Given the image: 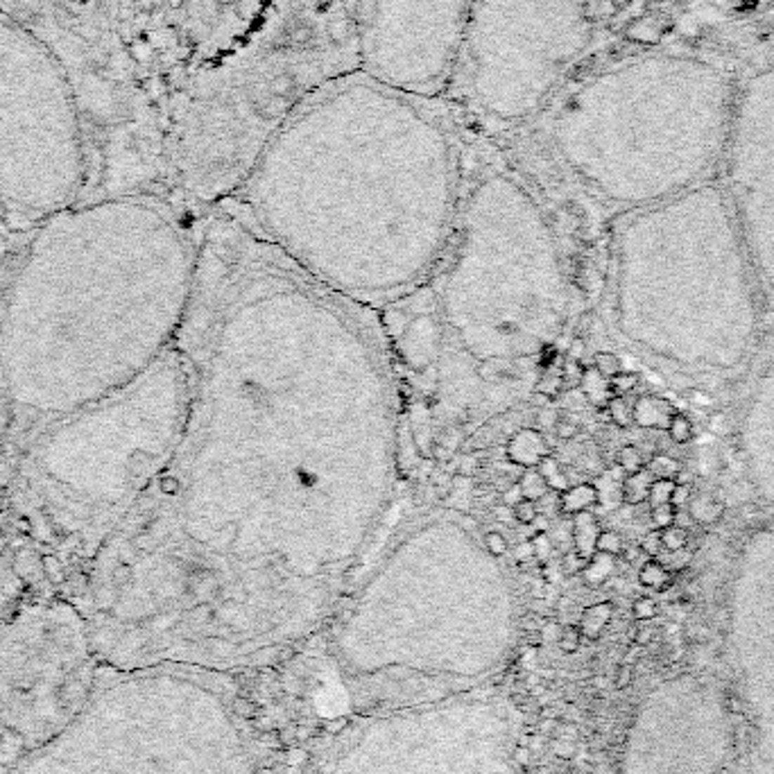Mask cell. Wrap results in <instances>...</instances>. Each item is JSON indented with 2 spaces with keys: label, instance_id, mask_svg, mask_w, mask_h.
<instances>
[{
  "label": "cell",
  "instance_id": "obj_1",
  "mask_svg": "<svg viewBox=\"0 0 774 774\" xmlns=\"http://www.w3.org/2000/svg\"><path fill=\"white\" fill-rule=\"evenodd\" d=\"M369 306L326 288L236 209L213 211L177 349L186 416L166 471L107 544L206 609L329 603L390 512L399 401Z\"/></svg>",
  "mask_w": 774,
  "mask_h": 774
},
{
  "label": "cell",
  "instance_id": "obj_2",
  "mask_svg": "<svg viewBox=\"0 0 774 774\" xmlns=\"http://www.w3.org/2000/svg\"><path fill=\"white\" fill-rule=\"evenodd\" d=\"M229 202L299 270L369 306L444 254L455 155L421 96L342 77L294 114Z\"/></svg>",
  "mask_w": 774,
  "mask_h": 774
},
{
  "label": "cell",
  "instance_id": "obj_3",
  "mask_svg": "<svg viewBox=\"0 0 774 774\" xmlns=\"http://www.w3.org/2000/svg\"><path fill=\"white\" fill-rule=\"evenodd\" d=\"M195 270L197 238L157 199L48 216L5 308L12 399L61 419L136 381L175 346Z\"/></svg>",
  "mask_w": 774,
  "mask_h": 774
},
{
  "label": "cell",
  "instance_id": "obj_4",
  "mask_svg": "<svg viewBox=\"0 0 774 774\" xmlns=\"http://www.w3.org/2000/svg\"><path fill=\"white\" fill-rule=\"evenodd\" d=\"M457 222L437 297L444 331L437 385L444 390L471 369L437 416L460 433L532 396L539 353L562 333L570 294L553 231L512 177L489 172L475 181Z\"/></svg>",
  "mask_w": 774,
  "mask_h": 774
},
{
  "label": "cell",
  "instance_id": "obj_5",
  "mask_svg": "<svg viewBox=\"0 0 774 774\" xmlns=\"http://www.w3.org/2000/svg\"><path fill=\"white\" fill-rule=\"evenodd\" d=\"M620 335L686 369H736L759 331L756 281L725 186L627 211L611 242Z\"/></svg>",
  "mask_w": 774,
  "mask_h": 774
},
{
  "label": "cell",
  "instance_id": "obj_6",
  "mask_svg": "<svg viewBox=\"0 0 774 774\" xmlns=\"http://www.w3.org/2000/svg\"><path fill=\"white\" fill-rule=\"evenodd\" d=\"M736 91L707 59L643 55L573 91L553 138L566 168L627 213L709 181L725 157Z\"/></svg>",
  "mask_w": 774,
  "mask_h": 774
},
{
  "label": "cell",
  "instance_id": "obj_7",
  "mask_svg": "<svg viewBox=\"0 0 774 774\" xmlns=\"http://www.w3.org/2000/svg\"><path fill=\"white\" fill-rule=\"evenodd\" d=\"M317 0H281L247 41L195 77L175 129V166L206 204L231 199L294 114L360 66Z\"/></svg>",
  "mask_w": 774,
  "mask_h": 774
},
{
  "label": "cell",
  "instance_id": "obj_8",
  "mask_svg": "<svg viewBox=\"0 0 774 774\" xmlns=\"http://www.w3.org/2000/svg\"><path fill=\"white\" fill-rule=\"evenodd\" d=\"M186 399L188 374L175 344L136 381L55 419L27 475L37 514L55 539L114 537L175 455Z\"/></svg>",
  "mask_w": 774,
  "mask_h": 774
},
{
  "label": "cell",
  "instance_id": "obj_9",
  "mask_svg": "<svg viewBox=\"0 0 774 774\" xmlns=\"http://www.w3.org/2000/svg\"><path fill=\"white\" fill-rule=\"evenodd\" d=\"M84 172L64 66L25 25L0 14V199L48 218L73 206Z\"/></svg>",
  "mask_w": 774,
  "mask_h": 774
},
{
  "label": "cell",
  "instance_id": "obj_10",
  "mask_svg": "<svg viewBox=\"0 0 774 774\" xmlns=\"http://www.w3.org/2000/svg\"><path fill=\"white\" fill-rule=\"evenodd\" d=\"M589 41L579 0H475L453 70L483 111L534 114Z\"/></svg>",
  "mask_w": 774,
  "mask_h": 774
},
{
  "label": "cell",
  "instance_id": "obj_11",
  "mask_svg": "<svg viewBox=\"0 0 774 774\" xmlns=\"http://www.w3.org/2000/svg\"><path fill=\"white\" fill-rule=\"evenodd\" d=\"M475 0H358L355 34L367 77L421 96L451 73Z\"/></svg>",
  "mask_w": 774,
  "mask_h": 774
},
{
  "label": "cell",
  "instance_id": "obj_12",
  "mask_svg": "<svg viewBox=\"0 0 774 774\" xmlns=\"http://www.w3.org/2000/svg\"><path fill=\"white\" fill-rule=\"evenodd\" d=\"M722 166L752 270L774 299V68L756 70L736 91Z\"/></svg>",
  "mask_w": 774,
  "mask_h": 774
},
{
  "label": "cell",
  "instance_id": "obj_13",
  "mask_svg": "<svg viewBox=\"0 0 774 774\" xmlns=\"http://www.w3.org/2000/svg\"><path fill=\"white\" fill-rule=\"evenodd\" d=\"M281 0H197V16L206 23V50L216 61L247 41Z\"/></svg>",
  "mask_w": 774,
  "mask_h": 774
},
{
  "label": "cell",
  "instance_id": "obj_14",
  "mask_svg": "<svg viewBox=\"0 0 774 774\" xmlns=\"http://www.w3.org/2000/svg\"><path fill=\"white\" fill-rule=\"evenodd\" d=\"M749 473L766 501L774 503V376L761 383L742 428Z\"/></svg>",
  "mask_w": 774,
  "mask_h": 774
},
{
  "label": "cell",
  "instance_id": "obj_15",
  "mask_svg": "<svg viewBox=\"0 0 774 774\" xmlns=\"http://www.w3.org/2000/svg\"><path fill=\"white\" fill-rule=\"evenodd\" d=\"M392 342L401 362L410 372L426 374L428 369L437 367L444 346V331L437 306L431 313L416 310L412 320L405 317L403 329L396 338H392Z\"/></svg>",
  "mask_w": 774,
  "mask_h": 774
},
{
  "label": "cell",
  "instance_id": "obj_16",
  "mask_svg": "<svg viewBox=\"0 0 774 774\" xmlns=\"http://www.w3.org/2000/svg\"><path fill=\"white\" fill-rule=\"evenodd\" d=\"M546 455H550V444L534 428H518L507 442V457L516 466L534 468Z\"/></svg>",
  "mask_w": 774,
  "mask_h": 774
},
{
  "label": "cell",
  "instance_id": "obj_17",
  "mask_svg": "<svg viewBox=\"0 0 774 774\" xmlns=\"http://www.w3.org/2000/svg\"><path fill=\"white\" fill-rule=\"evenodd\" d=\"M634 410V426L648 428V431H668V426L679 410L664 396L643 394L631 403Z\"/></svg>",
  "mask_w": 774,
  "mask_h": 774
},
{
  "label": "cell",
  "instance_id": "obj_18",
  "mask_svg": "<svg viewBox=\"0 0 774 774\" xmlns=\"http://www.w3.org/2000/svg\"><path fill=\"white\" fill-rule=\"evenodd\" d=\"M600 523L593 509L573 514V523H570V539H573V550L584 559H591L596 555V539L600 534Z\"/></svg>",
  "mask_w": 774,
  "mask_h": 774
},
{
  "label": "cell",
  "instance_id": "obj_19",
  "mask_svg": "<svg viewBox=\"0 0 774 774\" xmlns=\"http://www.w3.org/2000/svg\"><path fill=\"white\" fill-rule=\"evenodd\" d=\"M600 505V489L591 483L570 485L566 492L559 494V514H577L593 509Z\"/></svg>",
  "mask_w": 774,
  "mask_h": 774
},
{
  "label": "cell",
  "instance_id": "obj_20",
  "mask_svg": "<svg viewBox=\"0 0 774 774\" xmlns=\"http://www.w3.org/2000/svg\"><path fill=\"white\" fill-rule=\"evenodd\" d=\"M579 390H582L589 405L598 407V410H605L609 399L614 396L611 394V387H609V379H605V376L600 374L593 365L584 367L582 381H579Z\"/></svg>",
  "mask_w": 774,
  "mask_h": 774
},
{
  "label": "cell",
  "instance_id": "obj_21",
  "mask_svg": "<svg viewBox=\"0 0 774 774\" xmlns=\"http://www.w3.org/2000/svg\"><path fill=\"white\" fill-rule=\"evenodd\" d=\"M722 514H725V505H722V501H718L713 494H704V492L690 494L688 516L697 525H716L722 518Z\"/></svg>",
  "mask_w": 774,
  "mask_h": 774
},
{
  "label": "cell",
  "instance_id": "obj_22",
  "mask_svg": "<svg viewBox=\"0 0 774 774\" xmlns=\"http://www.w3.org/2000/svg\"><path fill=\"white\" fill-rule=\"evenodd\" d=\"M652 480H655V478H652L648 468H641L636 473H625L623 483H620V501L629 507L648 503Z\"/></svg>",
  "mask_w": 774,
  "mask_h": 774
},
{
  "label": "cell",
  "instance_id": "obj_23",
  "mask_svg": "<svg viewBox=\"0 0 774 774\" xmlns=\"http://www.w3.org/2000/svg\"><path fill=\"white\" fill-rule=\"evenodd\" d=\"M611 614H614V605L611 603H598V605L586 607L582 614V620H579V625H577L579 631H582V636L598 638L611 620Z\"/></svg>",
  "mask_w": 774,
  "mask_h": 774
},
{
  "label": "cell",
  "instance_id": "obj_24",
  "mask_svg": "<svg viewBox=\"0 0 774 774\" xmlns=\"http://www.w3.org/2000/svg\"><path fill=\"white\" fill-rule=\"evenodd\" d=\"M638 582L645 589H655V591H666L672 584V573L670 568L661 562L659 557H650L648 562H643L638 570Z\"/></svg>",
  "mask_w": 774,
  "mask_h": 774
},
{
  "label": "cell",
  "instance_id": "obj_25",
  "mask_svg": "<svg viewBox=\"0 0 774 774\" xmlns=\"http://www.w3.org/2000/svg\"><path fill=\"white\" fill-rule=\"evenodd\" d=\"M614 559L616 557H611V555L596 553L586 562V568L582 570V573H584V582L591 584V586L605 584L607 579L611 577V573H614Z\"/></svg>",
  "mask_w": 774,
  "mask_h": 774
},
{
  "label": "cell",
  "instance_id": "obj_26",
  "mask_svg": "<svg viewBox=\"0 0 774 774\" xmlns=\"http://www.w3.org/2000/svg\"><path fill=\"white\" fill-rule=\"evenodd\" d=\"M534 468H537L539 473H542V478L548 483V487L553 489V492H559V494H562V492H566V489L570 487V485H568V478H566L564 468H562V464H559V460H557V457H555L553 453L546 455L544 460L539 462Z\"/></svg>",
  "mask_w": 774,
  "mask_h": 774
},
{
  "label": "cell",
  "instance_id": "obj_27",
  "mask_svg": "<svg viewBox=\"0 0 774 774\" xmlns=\"http://www.w3.org/2000/svg\"><path fill=\"white\" fill-rule=\"evenodd\" d=\"M645 468L652 473V478L655 480H659V478H670V480H677V478L681 475V471H684V466H681L679 460H675V457H670L666 453H657L652 455Z\"/></svg>",
  "mask_w": 774,
  "mask_h": 774
},
{
  "label": "cell",
  "instance_id": "obj_28",
  "mask_svg": "<svg viewBox=\"0 0 774 774\" xmlns=\"http://www.w3.org/2000/svg\"><path fill=\"white\" fill-rule=\"evenodd\" d=\"M516 483L521 487L523 498H532V501H539V498H544L550 492L548 483L544 480L537 468H523V473Z\"/></svg>",
  "mask_w": 774,
  "mask_h": 774
},
{
  "label": "cell",
  "instance_id": "obj_29",
  "mask_svg": "<svg viewBox=\"0 0 774 774\" xmlns=\"http://www.w3.org/2000/svg\"><path fill=\"white\" fill-rule=\"evenodd\" d=\"M605 410L609 414L611 424H616L618 428L634 426V410H631V403L625 399V396H611Z\"/></svg>",
  "mask_w": 774,
  "mask_h": 774
},
{
  "label": "cell",
  "instance_id": "obj_30",
  "mask_svg": "<svg viewBox=\"0 0 774 774\" xmlns=\"http://www.w3.org/2000/svg\"><path fill=\"white\" fill-rule=\"evenodd\" d=\"M659 539H661V548L668 550V553H679L684 550L688 544V532L681 525L672 523L664 530H659Z\"/></svg>",
  "mask_w": 774,
  "mask_h": 774
},
{
  "label": "cell",
  "instance_id": "obj_31",
  "mask_svg": "<svg viewBox=\"0 0 774 774\" xmlns=\"http://www.w3.org/2000/svg\"><path fill=\"white\" fill-rule=\"evenodd\" d=\"M679 480H670V478H659V480H652L650 485V494H648V503L650 507H659L672 501V494H675V487Z\"/></svg>",
  "mask_w": 774,
  "mask_h": 774
},
{
  "label": "cell",
  "instance_id": "obj_32",
  "mask_svg": "<svg viewBox=\"0 0 774 774\" xmlns=\"http://www.w3.org/2000/svg\"><path fill=\"white\" fill-rule=\"evenodd\" d=\"M623 550H625V542L616 530H600V534L596 539V553L618 557V555H623Z\"/></svg>",
  "mask_w": 774,
  "mask_h": 774
},
{
  "label": "cell",
  "instance_id": "obj_33",
  "mask_svg": "<svg viewBox=\"0 0 774 774\" xmlns=\"http://www.w3.org/2000/svg\"><path fill=\"white\" fill-rule=\"evenodd\" d=\"M616 460H618V466L623 468L625 473H636V471H641V468H645V457L634 444H625L623 448H620Z\"/></svg>",
  "mask_w": 774,
  "mask_h": 774
},
{
  "label": "cell",
  "instance_id": "obj_34",
  "mask_svg": "<svg viewBox=\"0 0 774 774\" xmlns=\"http://www.w3.org/2000/svg\"><path fill=\"white\" fill-rule=\"evenodd\" d=\"M562 390H564L562 374H559V372H550V369L548 372H542V376H539V381H537V387H534V392L546 396L548 401L550 399H557Z\"/></svg>",
  "mask_w": 774,
  "mask_h": 774
},
{
  "label": "cell",
  "instance_id": "obj_35",
  "mask_svg": "<svg viewBox=\"0 0 774 774\" xmlns=\"http://www.w3.org/2000/svg\"><path fill=\"white\" fill-rule=\"evenodd\" d=\"M593 367L605 376V379H614L616 374L623 372V360L618 358L614 351H598L593 355Z\"/></svg>",
  "mask_w": 774,
  "mask_h": 774
},
{
  "label": "cell",
  "instance_id": "obj_36",
  "mask_svg": "<svg viewBox=\"0 0 774 774\" xmlns=\"http://www.w3.org/2000/svg\"><path fill=\"white\" fill-rule=\"evenodd\" d=\"M666 433L675 444H686V442L693 440V424L684 412H677L675 416H672V421H670Z\"/></svg>",
  "mask_w": 774,
  "mask_h": 774
},
{
  "label": "cell",
  "instance_id": "obj_37",
  "mask_svg": "<svg viewBox=\"0 0 774 774\" xmlns=\"http://www.w3.org/2000/svg\"><path fill=\"white\" fill-rule=\"evenodd\" d=\"M483 546L489 555L501 559L509 553V539L501 532V530H487L483 532Z\"/></svg>",
  "mask_w": 774,
  "mask_h": 774
},
{
  "label": "cell",
  "instance_id": "obj_38",
  "mask_svg": "<svg viewBox=\"0 0 774 774\" xmlns=\"http://www.w3.org/2000/svg\"><path fill=\"white\" fill-rule=\"evenodd\" d=\"M638 381L641 376L636 372H620L616 374L614 379H609V387H611V394L614 396H627L629 392H634L638 387Z\"/></svg>",
  "mask_w": 774,
  "mask_h": 774
},
{
  "label": "cell",
  "instance_id": "obj_39",
  "mask_svg": "<svg viewBox=\"0 0 774 774\" xmlns=\"http://www.w3.org/2000/svg\"><path fill=\"white\" fill-rule=\"evenodd\" d=\"M537 518H539V507H537V501H532V498H521V501L514 505V521L516 523L532 525Z\"/></svg>",
  "mask_w": 774,
  "mask_h": 774
},
{
  "label": "cell",
  "instance_id": "obj_40",
  "mask_svg": "<svg viewBox=\"0 0 774 774\" xmlns=\"http://www.w3.org/2000/svg\"><path fill=\"white\" fill-rule=\"evenodd\" d=\"M652 525H655L657 530H664L672 523H677V507L672 503H666V505H659V507H652Z\"/></svg>",
  "mask_w": 774,
  "mask_h": 774
},
{
  "label": "cell",
  "instance_id": "obj_41",
  "mask_svg": "<svg viewBox=\"0 0 774 774\" xmlns=\"http://www.w3.org/2000/svg\"><path fill=\"white\" fill-rule=\"evenodd\" d=\"M559 648H562L566 655H573V652L579 650V643H582V631H579L577 625H568L562 627V634H559Z\"/></svg>",
  "mask_w": 774,
  "mask_h": 774
},
{
  "label": "cell",
  "instance_id": "obj_42",
  "mask_svg": "<svg viewBox=\"0 0 774 774\" xmlns=\"http://www.w3.org/2000/svg\"><path fill=\"white\" fill-rule=\"evenodd\" d=\"M559 374H562L564 387H579V381H582V374H584V365L566 358L564 365H562V369H559Z\"/></svg>",
  "mask_w": 774,
  "mask_h": 774
},
{
  "label": "cell",
  "instance_id": "obj_43",
  "mask_svg": "<svg viewBox=\"0 0 774 774\" xmlns=\"http://www.w3.org/2000/svg\"><path fill=\"white\" fill-rule=\"evenodd\" d=\"M553 428H555V437L557 440H562V442H570L579 435V424L573 421V419H568V416H559Z\"/></svg>",
  "mask_w": 774,
  "mask_h": 774
},
{
  "label": "cell",
  "instance_id": "obj_44",
  "mask_svg": "<svg viewBox=\"0 0 774 774\" xmlns=\"http://www.w3.org/2000/svg\"><path fill=\"white\" fill-rule=\"evenodd\" d=\"M657 603L652 598H636L634 605H631V614H634L636 620H652L657 616Z\"/></svg>",
  "mask_w": 774,
  "mask_h": 774
},
{
  "label": "cell",
  "instance_id": "obj_45",
  "mask_svg": "<svg viewBox=\"0 0 774 774\" xmlns=\"http://www.w3.org/2000/svg\"><path fill=\"white\" fill-rule=\"evenodd\" d=\"M530 544H532V550H534V557L542 559V562H546L550 550H553V537H550L546 530H542V532H537L532 539H530Z\"/></svg>",
  "mask_w": 774,
  "mask_h": 774
},
{
  "label": "cell",
  "instance_id": "obj_46",
  "mask_svg": "<svg viewBox=\"0 0 774 774\" xmlns=\"http://www.w3.org/2000/svg\"><path fill=\"white\" fill-rule=\"evenodd\" d=\"M584 355H586V340L582 338V335H575V338L568 342L566 358H568V360H577V362H582Z\"/></svg>",
  "mask_w": 774,
  "mask_h": 774
},
{
  "label": "cell",
  "instance_id": "obj_47",
  "mask_svg": "<svg viewBox=\"0 0 774 774\" xmlns=\"http://www.w3.org/2000/svg\"><path fill=\"white\" fill-rule=\"evenodd\" d=\"M586 562H589V559L579 557L575 550H570L568 555H564V570H566V573H570V575L582 573V570L586 568Z\"/></svg>",
  "mask_w": 774,
  "mask_h": 774
},
{
  "label": "cell",
  "instance_id": "obj_48",
  "mask_svg": "<svg viewBox=\"0 0 774 774\" xmlns=\"http://www.w3.org/2000/svg\"><path fill=\"white\" fill-rule=\"evenodd\" d=\"M638 548L643 550V553H648L650 557H657V555L661 553V550H664V548H661L659 530H655V532L645 534V539H643V542H641V546H638Z\"/></svg>",
  "mask_w": 774,
  "mask_h": 774
},
{
  "label": "cell",
  "instance_id": "obj_49",
  "mask_svg": "<svg viewBox=\"0 0 774 774\" xmlns=\"http://www.w3.org/2000/svg\"><path fill=\"white\" fill-rule=\"evenodd\" d=\"M631 681H634V668H631L629 664H623L618 668L616 677H614V686L623 690V688L631 686Z\"/></svg>",
  "mask_w": 774,
  "mask_h": 774
},
{
  "label": "cell",
  "instance_id": "obj_50",
  "mask_svg": "<svg viewBox=\"0 0 774 774\" xmlns=\"http://www.w3.org/2000/svg\"><path fill=\"white\" fill-rule=\"evenodd\" d=\"M494 518H496L498 523H503V525H512V523H516V521H514V507H509V505H505V503H498V505L494 507Z\"/></svg>",
  "mask_w": 774,
  "mask_h": 774
},
{
  "label": "cell",
  "instance_id": "obj_51",
  "mask_svg": "<svg viewBox=\"0 0 774 774\" xmlns=\"http://www.w3.org/2000/svg\"><path fill=\"white\" fill-rule=\"evenodd\" d=\"M521 498H523L521 487H518V483H514V485H509V487L505 489V492H503L501 503H505V505H509V507H514L518 501H521Z\"/></svg>",
  "mask_w": 774,
  "mask_h": 774
},
{
  "label": "cell",
  "instance_id": "obj_52",
  "mask_svg": "<svg viewBox=\"0 0 774 774\" xmlns=\"http://www.w3.org/2000/svg\"><path fill=\"white\" fill-rule=\"evenodd\" d=\"M690 487L688 485H681V483H677V487H675V494H672V505H675L677 509L681 507V505H688V501H690Z\"/></svg>",
  "mask_w": 774,
  "mask_h": 774
},
{
  "label": "cell",
  "instance_id": "obj_53",
  "mask_svg": "<svg viewBox=\"0 0 774 774\" xmlns=\"http://www.w3.org/2000/svg\"><path fill=\"white\" fill-rule=\"evenodd\" d=\"M557 419H559V416H557L553 410H550V407H542V410L537 412V424H542L544 428L555 426V424H557Z\"/></svg>",
  "mask_w": 774,
  "mask_h": 774
},
{
  "label": "cell",
  "instance_id": "obj_54",
  "mask_svg": "<svg viewBox=\"0 0 774 774\" xmlns=\"http://www.w3.org/2000/svg\"><path fill=\"white\" fill-rule=\"evenodd\" d=\"M553 752L557 754V756L568 759L570 754H573V742H570V740H564V738H559V740H555V742H553Z\"/></svg>",
  "mask_w": 774,
  "mask_h": 774
},
{
  "label": "cell",
  "instance_id": "obj_55",
  "mask_svg": "<svg viewBox=\"0 0 774 774\" xmlns=\"http://www.w3.org/2000/svg\"><path fill=\"white\" fill-rule=\"evenodd\" d=\"M559 634H562V627H559V623H555V620H553V623H546V625L542 627V636H544V641H548V638L559 641Z\"/></svg>",
  "mask_w": 774,
  "mask_h": 774
},
{
  "label": "cell",
  "instance_id": "obj_56",
  "mask_svg": "<svg viewBox=\"0 0 774 774\" xmlns=\"http://www.w3.org/2000/svg\"><path fill=\"white\" fill-rule=\"evenodd\" d=\"M652 638H655V631H652L650 627H641L636 634H634V641H636L638 645H648Z\"/></svg>",
  "mask_w": 774,
  "mask_h": 774
},
{
  "label": "cell",
  "instance_id": "obj_57",
  "mask_svg": "<svg viewBox=\"0 0 774 774\" xmlns=\"http://www.w3.org/2000/svg\"><path fill=\"white\" fill-rule=\"evenodd\" d=\"M306 756H308V754H306L303 749H290V752H288V763H290L292 768H294V766H303V763H306Z\"/></svg>",
  "mask_w": 774,
  "mask_h": 774
},
{
  "label": "cell",
  "instance_id": "obj_58",
  "mask_svg": "<svg viewBox=\"0 0 774 774\" xmlns=\"http://www.w3.org/2000/svg\"><path fill=\"white\" fill-rule=\"evenodd\" d=\"M638 553H643V550H641V548H625L623 550V555H625L627 562H634V559L638 557Z\"/></svg>",
  "mask_w": 774,
  "mask_h": 774
},
{
  "label": "cell",
  "instance_id": "obj_59",
  "mask_svg": "<svg viewBox=\"0 0 774 774\" xmlns=\"http://www.w3.org/2000/svg\"><path fill=\"white\" fill-rule=\"evenodd\" d=\"M555 729V720H544L542 722V731H553Z\"/></svg>",
  "mask_w": 774,
  "mask_h": 774
},
{
  "label": "cell",
  "instance_id": "obj_60",
  "mask_svg": "<svg viewBox=\"0 0 774 774\" xmlns=\"http://www.w3.org/2000/svg\"><path fill=\"white\" fill-rule=\"evenodd\" d=\"M593 684H596V688H605V686H607V679H605V677H596V679H593Z\"/></svg>",
  "mask_w": 774,
  "mask_h": 774
},
{
  "label": "cell",
  "instance_id": "obj_61",
  "mask_svg": "<svg viewBox=\"0 0 774 774\" xmlns=\"http://www.w3.org/2000/svg\"><path fill=\"white\" fill-rule=\"evenodd\" d=\"M527 756H530V754H527L525 749H521V752H518V763H523V766H525V763H527Z\"/></svg>",
  "mask_w": 774,
  "mask_h": 774
}]
</instances>
